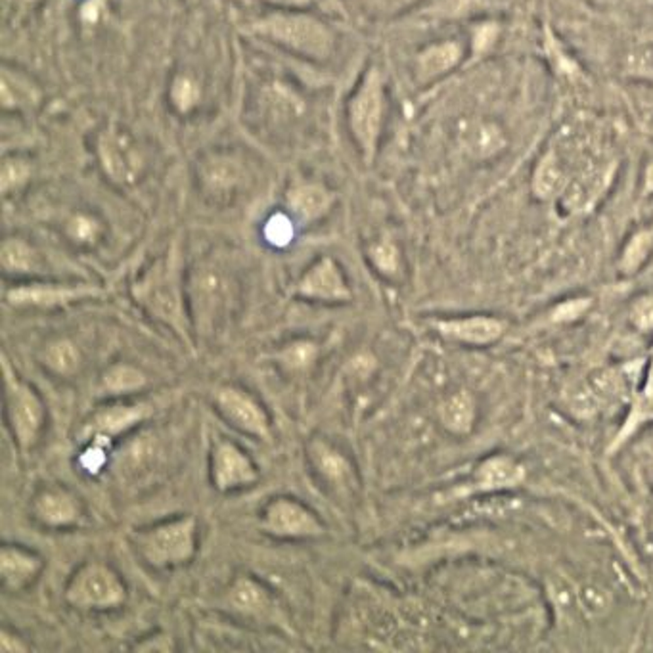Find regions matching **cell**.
Listing matches in <instances>:
<instances>
[{
	"label": "cell",
	"instance_id": "9",
	"mask_svg": "<svg viewBox=\"0 0 653 653\" xmlns=\"http://www.w3.org/2000/svg\"><path fill=\"white\" fill-rule=\"evenodd\" d=\"M386 77H383L379 67L372 65L362 75L347 102V125L364 163H372L376 158L383 121H386Z\"/></svg>",
	"mask_w": 653,
	"mask_h": 653
},
{
	"label": "cell",
	"instance_id": "10",
	"mask_svg": "<svg viewBox=\"0 0 653 653\" xmlns=\"http://www.w3.org/2000/svg\"><path fill=\"white\" fill-rule=\"evenodd\" d=\"M106 290L100 283L50 278L13 280L3 293L4 303L13 310H58L102 300Z\"/></svg>",
	"mask_w": 653,
	"mask_h": 653
},
{
	"label": "cell",
	"instance_id": "5",
	"mask_svg": "<svg viewBox=\"0 0 653 653\" xmlns=\"http://www.w3.org/2000/svg\"><path fill=\"white\" fill-rule=\"evenodd\" d=\"M0 364L4 379V428L13 448L30 454L45 435L48 423L47 403L33 383L20 376L6 353H3Z\"/></svg>",
	"mask_w": 653,
	"mask_h": 653
},
{
	"label": "cell",
	"instance_id": "27",
	"mask_svg": "<svg viewBox=\"0 0 653 653\" xmlns=\"http://www.w3.org/2000/svg\"><path fill=\"white\" fill-rule=\"evenodd\" d=\"M570 175H567L563 161L560 160V155L548 150L541 155V160L536 161L535 171H533V178H531V188L533 194L543 202H550V200H558V197L563 196L565 188L570 187Z\"/></svg>",
	"mask_w": 653,
	"mask_h": 653
},
{
	"label": "cell",
	"instance_id": "39",
	"mask_svg": "<svg viewBox=\"0 0 653 653\" xmlns=\"http://www.w3.org/2000/svg\"><path fill=\"white\" fill-rule=\"evenodd\" d=\"M499 35H501V27L496 22H483V23H477L474 27V33H472V40H470V48L475 56H481V54H487L489 50H492L494 42L499 40Z\"/></svg>",
	"mask_w": 653,
	"mask_h": 653
},
{
	"label": "cell",
	"instance_id": "31",
	"mask_svg": "<svg viewBox=\"0 0 653 653\" xmlns=\"http://www.w3.org/2000/svg\"><path fill=\"white\" fill-rule=\"evenodd\" d=\"M366 257L368 263L372 265V268L381 278L396 280L403 273L401 249L389 236H381L370 241L366 248Z\"/></svg>",
	"mask_w": 653,
	"mask_h": 653
},
{
	"label": "cell",
	"instance_id": "48",
	"mask_svg": "<svg viewBox=\"0 0 653 653\" xmlns=\"http://www.w3.org/2000/svg\"><path fill=\"white\" fill-rule=\"evenodd\" d=\"M651 525H653V512H651Z\"/></svg>",
	"mask_w": 653,
	"mask_h": 653
},
{
	"label": "cell",
	"instance_id": "8",
	"mask_svg": "<svg viewBox=\"0 0 653 653\" xmlns=\"http://www.w3.org/2000/svg\"><path fill=\"white\" fill-rule=\"evenodd\" d=\"M305 458L318 487L342 508L359 501L362 481L351 454L324 435H312L305 443Z\"/></svg>",
	"mask_w": 653,
	"mask_h": 653
},
{
	"label": "cell",
	"instance_id": "19",
	"mask_svg": "<svg viewBox=\"0 0 653 653\" xmlns=\"http://www.w3.org/2000/svg\"><path fill=\"white\" fill-rule=\"evenodd\" d=\"M458 138L464 152L475 161H492L508 148L504 126L487 118L466 119L460 125Z\"/></svg>",
	"mask_w": 653,
	"mask_h": 653
},
{
	"label": "cell",
	"instance_id": "42",
	"mask_svg": "<svg viewBox=\"0 0 653 653\" xmlns=\"http://www.w3.org/2000/svg\"><path fill=\"white\" fill-rule=\"evenodd\" d=\"M418 0H368V6L374 12L381 13V16H395V13H401L414 6Z\"/></svg>",
	"mask_w": 653,
	"mask_h": 653
},
{
	"label": "cell",
	"instance_id": "20",
	"mask_svg": "<svg viewBox=\"0 0 653 653\" xmlns=\"http://www.w3.org/2000/svg\"><path fill=\"white\" fill-rule=\"evenodd\" d=\"M431 328L448 342L464 345H489L496 342L502 334L506 324L494 317H457V318H439L431 322Z\"/></svg>",
	"mask_w": 653,
	"mask_h": 653
},
{
	"label": "cell",
	"instance_id": "1",
	"mask_svg": "<svg viewBox=\"0 0 653 653\" xmlns=\"http://www.w3.org/2000/svg\"><path fill=\"white\" fill-rule=\"evenodd\" d=\"M133 301L153 322L161 324L190 353L197 347V337L188 305V276L184 273L180 253L171 249L155 259L131 286Z\"/></svg>",
	"mask_w": 653,
	"mask_h": 653
},
{
	"label": "cell",
	"instance_id": "12",
	"mask_svg": "<svg viewBox=\"0 0 653 653\" xmlns=\"http://www.w3.org/2000/svg\"><path fill=\"white\" fill-rule=\"evenodd\" d=\"M213 406L238 433L253 441L271 443L274 437L273 416L257 395L238 383H222L213 391Z\"/></svg>",
	"mask_w": 653,
	"mask_h": 653
},
{
	"label": "cell",
	"instance_id": "4",
	"mask_svg": "<svg viewBox=\"0 0 653 653\" xmlns=\"http://www.w3.org/2000/svg\"><path fill=\"white\" fill-rule=\"evenodd\" d=\"M215 605L226 617L244 623L248 627L278 632L288 638L297 636L293 619L276 592L255 575H234L219 594Z\"/></svg>",
	"mask_w": 653,
	"mask_h": 653
},
{
	"label": "cell",
	"instance_id": "3",
	"mask_svg": "<svg viewBox=\"0 0 653 653\" xmlns=\"http://www.w3.org/2000/svg\"><path fill=\"white\" fill-rule=\"evenodd\" d=\"M136 556L153 571H173L194 562L200 550V521L178 514L153 521L129 533Z\"/></svg>",
	"mask_w": 653,
	"mask_h": 653
},
{
	"label": "cell",
	"instance_id": "16",
	"mask_svg": "<svg viewBox=\"0 0 653 653\" xmlns=\"http://www.w3.org/2000/svg\"><path fill=\"white\" fill-rule=\"evenodd\" d=\"M30 514L42 529L71 531L81 527L87 509L75 491L60 483H45L31 496Z\"/></svg>",
	"mask_w": 653,
	"mask_h": 653
},
{
	"label": "cell",
	"instance_id": "7",
	"mask_svg": "<svg viewBox=\"0 0 653 653\" xmlns=\"http://www.w3.org/2000/svg\"><path fill=\"white\" fill-rule=\"evenodd\" d=\"M129 600V587L116 567L102 560L81 563L64 587V602L77 612L108 614Z\"/></svg>",
	"mask_w": 653,
	"mask_h": 653
},
{
	"label": "cell",
	"instance_id": "6",
	"mask_svg": "<svg viewBox=\"0 0 653 653\" xmlns=\"http://www.w3.org/2000/svg\"><path fill=\"white\" fill-rule=\"evenodd\" d=\"M253 31L273 45L310 62H326L335 52V35L328 23L301 10H280L253 23Z\"/></svg>",
	"mask_w": 653,
	"mask_h": 653
},
{
	"label": "cell",
	"instance_id": "23",
	"mask_svg": "<svg viewBox=\"0 0 653 653\" xmlns=\"http://www.w3.org/2000/svg\"><path fill=\"white\" fill-rule=\"evenodd\" d=\"M150 386L148 374L133 362H113L98 376L96 395L108 399H133L135 395L146 391Z\"/></svg>",
	"mask_w": 653,
	"mask_h": 653
},
{
	"label": "cell",
	"instance_id": "30",
	"mask_svg": "<svg viewBox=\"0 0 653 653\" xmlns=\"http://www.w3.org/2000/svg\"><path fill=\"white\" fill-rule=\"evenodd\" d=\"M3 106L4 109H22V108H33L39 100V91L35 83L22 75L20 71L3 67Z\"/></svg>",
	"mask_w": 653,
	"mask_h": 653
},
{
	"label": "cell",
	"instance_id": "15",
	"mask_svg": "<svg viewBox=\"0 0 653 653\" xmlns=\"http://www.w3.org/2000/svg\"><path fill=\"white\" fill-rule=\"evenodd\" d=\"M292 295L317 305H347L354 300L344 266L332 255L312 261L295 280Z\"/></svg>",
	"mask_w": 653,
	"mask_h": 653
},
{
	"label": "cell",
	"instance_id": "26",
	"mask_svg": "<svg viewBox=\"0 0 653 653\" xmlns=\"http://www.w3.org/2000/svg\"><path fill=\"white\" fill-rule=\"evenodd\" d=\"M39 362L54 378H75L84 366L81 347L71 337H54L40 347Z\"/></svg>",
	"mask_w": 653,
	"mask_h": 653
},
{
	"label": "cell",
	"instance_id": "25",
	"mask_svg": "<svg viewBox=\"0 0 653 653\" xmlns=\"http://www.w3.org/2000/svg\"><path fill=\"white\" fill-rule=\"evenodd\" d=\"M0 265L6 278L30 280L42 278V257L39 249L22 236H6L0 248Z\"/></svg>",
	"mask_w": 653,
	"mask_h": 653
},
{
	"label": "cell",
	"instance_id": "33",
	"mask_svg": "<svg viewBox=\"0 0 653 653\" xmlns=\"http://www.w3.org/2000/svg\"><path fill=\"white\" fill-rule=\"evenodd\" d=\"M317 357H318V345L315 342H310V339H297V342L288 344L274 354V359L290 372L307 370V368L317 361Z\"/></svg>",
	"mask_w": 653,
	"mask_h": 653
},
{
	"label": "cell",
	"instance_id": "45",
	"mask_svg": "<svg viewBox=\"0 0 653 653\" xmlns=\"http://www.w3.org/2000/svg\"><path fill=\"white\" fill-rule=\"evenodd\" d=\"M636 322H638V326H642V328H649V326H653V303L651 301H644L638 305Z\"/></svg>",
	"mask_w": 653,
	"mask_h": 653
},
{
	"label": "cell",
	"instance_id": "36",
	"mask_svg": "<svg viewBox=\"0 0 653 653\" xmlns=\"http://www.w3.org/2000/svg\"><path fill=\"white\" fill-rule=\"evenodd\" d=\"M653 249V226H649V229H644V231H638L631 239L627 248H624V253H623V268L627 273L634 271V268L640 266L646 259L649 251Z\"/></svg>",
	"mask_w": 653,
	"mask_h": 653
},
{
	"label": "cell",
	"instance_id": "18",
	"mask_svg": "<svg viewBox=\"0 0 653 653\" xmlns=\"http://www.w3.org/2000/svg\"><path fill=\"white\" fill-rule=\"evenodd\" d=\"M45 567V558L30 546L20 543H3L0 546V583L10 594L31 588Z\"/></svg>",
	"mask_w": 653,
	"mask_h": 653
},
{
	"label": "cell",
	"instance_id": "46",
	"mask_svg": "<svg viewBox=\"0 0 653 653\" xmlns=\"http://www.w3.org/2000/svg\"><path fill=\"white\" fill-rule=\"evenodd\" d=\"M265 3L280 10H303L312 4V0H265Z\"/></svg>",
	"mask_w": 653,
	"mask_h": 653
},
{
	"label": "cell",
	"instance_id": "32",
	"mask_svg": "<svg viewBox=\"0 0 653 653\" xmlns=\"http://www.w3.org/2000/svg\"><path fill=\"white\" fill-rule=\"evenodd\" d=\"M65 236L77 248L91 249L100 244L104 238L102 221L91 213H75L65 221Z\"/></svg>",
	"mask_w": 653,
	"mask_h": 653
},
{
	"label": "cell",
	"instance_id": "40",
	"mask_svg": "<svg viewBox=\"0 0 653 653\" xmlns=\"http://www.w3.org/2000/svg\"><path fill=\"white\" fill-rule=\"evenodd\" d=\"M265 238L276 248L288 246L293 239V221L286 215H273L265 226Z\"/></svg>",
	"mask_w": 653,
	"mask_h": 653
},
{
	"label": "cell",
	"instance_id": "2",
	"mask_svg": "<svg viewBox=\"0 0 653 653\" xmlns=\"http://www.w3.org/2000/svg\"><path fill=\"white\" fill-rule=\"evenodd\" d=\"M239 286L232 268L221 259L197 263L188 274V305L197 342H207L229 326Z\"/></svg>",
	"mask_w": 653,
	"mask_h": 653
},
{
	"label": "cell",
	"instance_id": "24",
	"mask_svg": "<svg viewBox=\"0 0 653 653\" xmlns=\"http://www.w3.org/2000/svg\"><path fill=\"white\" fill-rule=\"evenodd\" d=\"M246 169L231 155H209L200 165L202 188L213 197H231L246 178Z\"/></svg>",
	"mask_w": 653,
	"mask_h": 653
},
{
	"label": "cell",
	"instance_id": "37",
	"mask_svg": "<svg viewBox=\"0 0 653 653\" xmlns=\"http://www.w3.org/2000/svg\"><path fill=\"white\" fill-rule=\"evenodd\" d=\"M113 447L100 443V441H84L81 443V452H79V467L89 475H98L106 470V466L109 462V454H111Z\"/></svg>",
	"mask_w": 653,
	"mask_h": 653
},
{
	"label": "cell",
	"instance_id": "38",
	"mask_svg": "<svg viewBox=\"0 0 653 653\" xmlns=\"http://www.w3.org/2000/svg\"><path fill=\"white\" fill-rule=\"evenodd\" d=\"M31 175V163L23 158H4L3 171H0V184H3V194L16 192L22 188Z\"/></svg>",
	"mask_w": 653,
	"mask_h": 653
},
{
	"label": "cell",
	"instance_id": "29",
	"mask_svg": "<svg viewBox=\"0 0 653 653\" xmlns=\"http://www.w3.org/2000/svg\"><path fill=\"white\" fill-rule=\"evenodd\" d=\"M477 416L475 399L467 391L450 393L447 399L439 405V420L443 428L454 435L470 433Z\"/></svg>",
	"mask_w": 653,
	"mask_h": 653
},
{
	"label": "cell",
	"instance_id": "44",
	"mask_svg": "<svg viewBox=\"0 0 653 653\" xmlns=\"http://www.w3.org/2000/svg\"><path fill=\"white\" fill-rule=\"evenodd\" d=\"M580 602H583L585 609H588V614L592 615L604 612V607L607 604L602 590H596L594 587H587L585 590H580Z\"/></svg>",
	"mask_w": 653,
	"mask_h": 653
},
{
	"label": "cell",
	"instance_id": "28",
	"mask_svg": "<svg viewBox=\"0 0 653 653\" xmlns=\"http://www.w3.org/2000/svg\"><path fill=\"white\" fill-rule=\"evenodd\" d=\"M523 477L525 470L519 462L509 457H492L479 466L475 483L481 491H499L519 485Z\"/></svg>",
	"mask_w": 653,
	"mask_h": 653
},
{
	"label": "cell",
	"instance_id": "13",
	"mask_svg": "<svg viewBox=\"0 0 653 653\" xmlns=\"http://www.w3.org/2000/svg\"><path fill=\"white\" fill-rule=\"evenodd\" d=\"M153 406L146 401L135 399H108L98 405L83 420L77 431L79 445L84 441H100L116 447L119 439L138 430L153 416Z\"/></svg>",
	"mask_w": 653,
	"mask_h": 653
},
{
	"label": "cell",
	"instance_id": "43",
	"mask_svg": "<svg viewBox=\"0 0 653 653\" xmlns=\"http://www.w3.org/2000/svg\"><path fill=\"white\" fill-rule=\"evenodd\" d=\"M173 638L169 634H163V632H155L148 638H142V642H136L133 646V649H142V651H148V649H158V651H167V649H173Z\"/></svg>",
	"mask_w": 653,
	"mask_h": 653
},
{
	"label": "cell",
	"instance_id": "14",
	"mask_svg": "<svg viewBox=\"0 0 653 653\" xmlns=\"http://www.w3.org/2000/svg\"><path fill=\"white\" fill-rule=\"evenodd\" d=\"M259 466L251 454L232 439L219 437L209 450V481L221 494L251 489L259 483Z\"/></svg>",
	"mask_w": 653,
	"mask_h": 653
},
{
	"label": "cell",
	"instance_id": "21",
	"mask_svg": "<svg viewBox=\"0 0 653 653\" xmlns=\"http://www.w3.org/2000/svg\"><path fill=\"white\" fill-rule=\"evenodd\" d=\"M466 45L458 39L435 40L423 47L414 60V77L420 84H430L452 74L466 60Z\"/></svg>",
	"mask_w": 653,
	"mask_h": 653
},
{
	"label": "cell",
	"instance_id": "34",
	"mask_svg": "<svg viewBox=\"0 0 653 653\" xmlns=\"http://www.w3.org/2000/svg\"><path fill=\"white\" fill-rule=\"evenodd\" d=\"M623 74L638 81L653 79V40L638 42L627 50L623 58Z\"/></svg>",
	"mask_w": 653,
	"mask_h": 653
},
{
	"label": "cell",
	"instance_id": "11",
	"mask_svg": "<svg viewBox=\"0 0 653 653\" xmlns=\"http://www.w3.org/2000/svg\"><path fill=\"white\" fill-rule=\"evenodd\" d=\"M259 527L266 536L286 543L318 541L328 535V527L315 509L290 494L273 496L263 504Z\"/></svg>",
	"mask_w": 653,
	"mask_h": 653
},
{
	"label": "cell",
	"instance_id": "35",
	"mask_svg": "<svg viewBox=\"0 0 653 653\" xmlns=\"http://www.w3.org/2000/svg\"><path fill=\"white\" fill-rule=\"evenodd\" d=\"M200 96H202L200 83L190 75H177L171 83V89H169L171 104L180 113L192 111L197 106V102H200Z\"/></svg>",
	"mask_w": 653,
	"mask_h": 653
},
{
	"label": "cell",
	"instance_id": "47",
	"mask_svg": "<svg viewBox=\"0 0 653 653\" xmlns=\"http://www.w3.org/2000/svg\"><path fill=\"white\" fill-rule=\"evenodd\" d=\"M642 196H653V160L648 161L642 177Z\"/></svg>",
	"mask_w": 653,
	"mask_h": 653
},
{
	"label": "cell",
	"instance_id": "41",
	"mask_svg": "<svg viewBox=\"0 0 653 653\" xmlns=\"http://www.w3.org/2000/svg\"><path fill=\"white\" fill-rule=\"evenodd\" d=\"M0 648H3V651L6 653H25V651H31V644L25 640V638L16 631L8 627V624H4L3 631H0Z\"/></svg>",
	"mask_w": 653,
	"mask_h": 653
},
{
	"label": "cell",
	"instance_id": "22",
	"mask_svg": "<svg viewBox=\"0 0 653 653\" xmlns=\"http://www.w3.org/2000/svg\"><path fill=\"white\" fill-rule=\"evenodd\" d=\"M335 204V194L320 182H297L286 192L290 215L305 224L324 219Z\"/></svg>",
	"mask_w": 653,
	"mask_h": 653
},
{
	"label": "cell",
	"instance_id": "17",
	"mask_svg": "<svg viewBox=\"0 0 653 653\" xmlns=\"http://www.w3.org/2000/svg\"><path fill=\"white\" fill-rule=\"evenodd\" d=\"M98 160L106 177L121 187L135 184L144 171V155L138 148L136 138L118 125L106 126L98 136Z\"/></svg>",
	"mask_w": 653,
	"mask_h": 653
}]
</instances>
